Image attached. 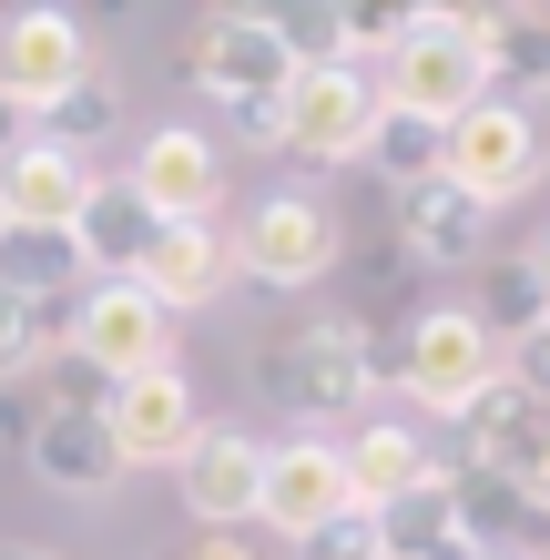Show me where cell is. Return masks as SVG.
Returning <instances> with one entry per match:
<instances>
[{"label":"cell","instance_id":"cell-3","mask_svg":"<svg viewBox=\"0 0 550 560\" xmlns=\"http://www.w3.org/2000/svg\"><path fill=\"white\" fill-rule=\"evenodd\" d=\"M184 82L214 92L224 113L285 103V92H296V51H285L276 11H204V21L184 31Z\"/></svg>","mask_w":550,"mask_h":560},{"label":"cell","instance_id":"cell-11","mask_svg":"<svg viewBox=\"0 0 550 560\" xmlns=\"http://www.w3.org/2000/svg\"><path fill=\"white\" fill-rule=\"evenodd\" d=\"M122 184L143 194L153 224H214V214H224V143L194 133V122H153Z\"/></svg>","mask_w":550,"mask_h":560},{"label":"cell","instance_id":"cell-33","mask_svg":"<svg viewBox=\"0 0 550 560\" xmlns=\"http://www.w3.org/2000/svg\"><path fill=\"white\" fill-rule=\"evenodd\" d=\"M21 143H31V113H21V103H11V92H0V163H11V153H21Z\"/></svg>","mask_w":550,"mask_h":560},{"label":"cell","instance_id":"cell-16","mask_svg":"<svg viewBox=\"0 0 550 560\" xmlns=\"http://www.w3.org/2000/svg\"><path fill=\"white\" fill-rule=\"evenodd\" d=\"M21 469L51 489V500H113L122 489V458H113V439H103V418L92 408H42V428H31V448H21Z\"/></svg>","mask_w":550,"mask_h":560},{"label":"cell","instance_id":"cell-25","mask_svg":"<svg viewBox=\"0 0 550 560\" xmlns=\"http://www.w3.org/2000/svg\"><path fill=\"white\" fill-rule=\"evenodd\" d=\"M479 326H490L500 347H520V337H540V326H550V295H540V276H530V255H500V266H490Z\"/></svg>","mask_w":550,"mask_h":560},{"label":"cell","instance_id":"cell-28","mask_svg":"<svg viewBox=\"0 0 550 560\" xmlns=\"http://www.w3.org/2000/svg\"><path fill=\"white\" fill-rule=\"evenodd\" d=\"M500 377L520 387L530 408H550V326H540V337H520V347H500Z\"/></svg>","mask_w":550,"mask_h":560},{"label":"cell","instance_id":"cell-10","mask_svg":"<svg viewBox=\"0 0 550 560\" xmlns=\"http://www.w3.org/2000/svg\"><path fill=\"white\" fill-rule=\"evenodd\" d=\"M103 439L122 469H184V448L204 439V408H194V377L184 368H153V377H122L103 387Z\"/></svg>","mask_w":550,"mask_h":560},{"label":"cell","instance_id":"cell-29","mask_svg":"<svg viewBox=\"0 0 550 560\" xmlns=\"http://www.w3.org/2000/svg\"><path fill=\"white\" fill-rule=\"evenodd\" d=\"M306 560H377V520L358 510V520H337L327 540H306Z\"/></svg>","mask_w":550,"mask_h":560},{"label":"cell","instance_id":"cell-21","mask_svg":"<svg viewBox=\"0 0 550 560\" xmlns=\"http://www.w3.org/2000/svg\"><path fill=\"white\" fill-rule=\"evenodd\" d=\"M448 489H459V458H429V479H418L408 500L367 510V520H377V560H438L448 540H459V520H448Z\"/></svg>","mask_w":550,"mask_h":560},{"label":"cell","instance_id":"cell-37","mask_svg":"<svg viewBox=\"0 0 550 560\" xmlns=\"http://www.w3.org/2000/svg\"><path fill=\"white\" fill-rule=\"evenodd\" d=\"M540 92H550V72H540Z\"/></svg>","mask_w":550,"mask_h":560},{"label":"cell","instance_id":"cell-27","mask_svg":"<svg viewBox=\"0 0 550 560\" xmlns=\"http://www.w3.org/2000/svg\"><path fill=\"white\" fill-rule=\"evenodd\" d=\"M31 368H51V306L0 285V387H21Z\"/></svg>","mask_w":550,"mask_h":560},{"label":"cell","instance_id":"cell-31","mask_svg":"<svg viewBox=\"0 0 550 560\" xmlns=\"http://www.w3.org/2000/svg\"><path fill=\"white\" fill-rule=\"evenodd\" d=\"M153 560H255V550H245L235 530H184L174 550H153Z\"/></svg>","mask_w":550,"mask_h":560},{"label":"cell","instance_id":"cell-7","mask_svg":"<svg viewBox=\"0 0 550 560\" xmlns=\"http://www.w3.org/2000/svg\"><path fill=\"white\" fill-rule=\"evenodd\" d=\"M255 520L285 540V550H306V540H327L337 520H358V479H347V448L337 439H276L266 448V500H255Z\"/></svg>","mask_w":550,"mask_h":560},{"label":"cell","instance_id":"cell-30","mask_svg":"<svg viewBox=\"0 0 550 560\" xmlns=\"http://www.w3.org/2000/svg\"><path fill=\"white\" fill-rule=\"evenodd\" d=\"M235 122V143H266V153H285V103H245V113H224Z\"/></svg>","mask_w":550,"mask_h":560},{"label":"cell","instance_id":"cell-17","mask_svg":"<svg viewBox=\"0 0 550 560\" xmlns=\"http://www.w3.org/2000/svg\"><path fill=\"white\" fill-rule=\"evenodd\" d=\"M448 520H459V540H469L479 560H550V520L530 510V489L500 479V469H459Z\"/></svg>","mask_w":550,"mask_h":560},{"label":"cell","instance_id":"cell-8","mask_svg":"<svg viewBox=\"0 0 550 560\" xmlns=\"http://www.w3.org/2000/svg\"><path fill=\"white\" fill-rule=\"evenodd\" d=\"M337 266V214L316 205V194H266L245 224H235V276L245 285H276V295H296V285H316Z\"/></svg>","mask_w":550,"mask_h":560},{"label":"cell","instance_id":"cell-4","mask_svg":"<svg viewBox=\"0 0 550 560\" xmlns=\"http://www.w3.org/2000/svg\"><path fill=\"white\" fill-rule=\"evenodd\" d=\"M438 174L459 184L469 205L500 214V205H520V194L550 174V143H540V122L510 103V92H490L479 113H459V122L438 133Z\"/></svg>","mask_w":550,"mask_h":560},{"label":"cell","instance_id":"cell-5","mask_svg":"<svg viewBox=\"0 0 550 560\" xmlns=\"http://www.w3.org/2000/svg\"><path fill=\"white\" fill-rule=\"evenodd\" d=\"M387 377H398L408 398L448 428L479 387L500 377V337L479 326V306H418V316H408V347H398V368H387Z\"/></svg>","mask_w":550,"mask_h":560},{"label":"cell","instance_id":"cell-34","mask_svg":"<svg viewBox=\"0 0 550 560\" xmlns=\"http://www.w3.org/2000/svg\"><path fill=\"white\" fill-rule=\"evenodd\" d=\"M520 489H530V510H540V520H550V458H540V469H530V479H520Z\"/></svg>","mask_w":550,"mask_h":560},{"label":"cell","instance_id":"cell-32","mask_svg":"<svg viewBox=\"0 0 550 560\" xmlns=\"http://www.w3.org/2000/svg\"><path fill=\"white\" fill-rule=\"evenodd\" d=\"M31 428H42V408H31V398H11V387H0V439H11V448H31Z\"/></svg>","mask_w":550,"mask_h":560},{"label":"cell","instance_id":"cell-12","mask_svg":"<svg viewBox=\"0 0 550 560\" xmlns=\"http://www.w3.org/2000/svg\"><path fill=\"white\" fill-rule=\"evenodd\" d=\"M82 72H92V31L72 11H51V0H42V11H11V21H0V92H11L21 113H51Z\"/></svg>","mask_w":550,"mask_h":560},{"label":"cell","instance_id":"cell-26","mask_svg":"<svg viewBox=\"0 0 550 560\" xmlns=\"http://www.w3.org/2000/svg\"><path fill=\"white\" fill-rule=\"evenodd\" d=\"M367 174H387L398 194H418L438 174V122H418V113H377V133H367Z\"/></svg>","mask_w":550,"mask_h":560},{"label":"cell","instance_id":"cell-13","mask_svg":"<svg viewBox=\"0 0 550 560\" xmlns=\"http://www.w3.org/2000/svg\"><path fill=\"white\" fill-rule=\"evenodd\" d=\"M184 520L194 530H245L255 500H266V439H245V428H204V439L184 448Z\"/></svg>","mask_w":550,"mask_h":560},{"label":"cell","instance_id":"cell-18","mask_svg":"<svg viewBox=\"0 0 550 560\" xmlns=\"http://www.w3.org/2000/svg\"><path fill=\"white\" fill-rule=\"evenodd\" d=\"M82 194H92V163L51 153L42 133H31L11 163H0V224H11V235H72Z\"/></svg>","mask_w":550,"mask_h":560},{"label":"cell","instance_id":"cell-19","mask_svg":"<svg viewBox=\"0 0 550 560\" xmlns=\"http://www.w3.org/2000/svg\"><path fill=\"white\" fill-rule=\"evenodd\" d=\"M398 245L418 266H479L490 255V205H469L448 174H429L418 194H398Z\"/></svg>","mask_w":550,"mask_h":560},{"label":"cell","instance_id":"cell-23","mask_svg":"<svg viewBox=\"0 0 550 560\" xmlns=\"http://www.w3.org/2000/svg\"><path fill=\"white\" fill-rule=\"evenodd\" d=\"M31 133H42L51 153H72V163H92V153H103V143L122 133V82L103 72V61H92V72H82L72 92H61L51 113H31Z\"/></svg>","mask_w":550,"mask_h":560},{"label":"cell","instance_id":"cell-14","mask_svg":"<svg viewBox=\"0 0 550 560\" xmlns=\"http://www.w3.org/2000/svg\"><path fill=\"white\" fill-rule=\"evenodd\" d=\"M133 285H143L164 316L214 306V295L235 285V235H224V224H153V245H143Z\"/></svg>","mask_w":550,"mask_h":560},{"label":"cell","instance_id":"cell-22","mask_svg":"<svg viewBox=\"0 0 550 560\" xmlns=\"http://www.w3.org/2000/svg\"><path fill=\"white\" fill-rule=\"evenodd\" d=\"M347 479H358V510L408 500V489L429 479V439H418L408 418H367L358 439H347Z\"/></svg>","mask_w":550,"mask_h":560},{"label":"cell","instance_id":"cell-6","mask_svg":"<svg viewBox=\"0 0 550 560\" xmlns=\"http://www.w3.org/2000/svg\"><path fill=\"white\" fill-rule=\"evenodd\" d=\"M72 357L103 387H122V377H153V368H174V316L153 306V295L133 285V276H103V285H82V306H72Z\"/></svg>","mask_w":550,"mask_h":560},{"label":"cell","instance_id":"cell-38","mask_svg":"<svg viewBox=\"0 0 550 560\" xmlns=\"http://www.w3.org/2000/svg\"><path fill=\"white\" fill-rule=\"evenodd\" d=\"M0 235H11V224H0Z\"/></svg>","mask_w":550,"mask_h":560},{"label":"cell","instance_id":"cell-2","mask_svg":"<svg viewBox=\"0 0 550 560\" xmlns=\"http://www.w3.org/2000/svg\"><path fill=\"white\" fill-rule=\"evenodd\" d=\"M490 51H479V11H408V31H398V51L377 61V103L387 113H418V122H459V113H479L490 103Z\"/></svg>","mask_w":550,"mask_h":560},{"label":"cell","instance_id":"cell-35","mask_svg":"<svg viewBox=\"0 0 550 560\" xmlns=\"http://www.w3.org/2000/svg\"><path fill=\"white\" fill-rule=\"evenodd\" d=\"M530 276H540V295H550V235H540V245H530Z\"/></svg>","mask_w":550,"mask_h":560},{"label":"cell","instance_id":"cell-20","mask_svg":"<svg viewBox=\"0 0 550 560\" xmlns=\"http://www.w3.org/2000/svg\"><path fill=\"white\" fill-rule=\"evenodd\" d=\"M143 245H153L143 194L122 184V174H92L82 214H72V255H82V276H92V285H103V276H133V266H143Z\"/></svg>","mask_w":550,"mask_h":560},{"label":"cell","instance_id":"cell-15","mask_svg":"<svg viewBox=\"0 0 550 560\" xmlns=\"http://www.w3.org/2000/svg\"><path fill=\"white\" fill-rule=\"evenodd\" d=\"M448 439H459V469H500V479H530L550 458V408H530L510 377H490L479 398L448 418Z\"/></svg>","mask_w":550,"mask_h":560},{"label":"cell","instance_id":"cell-24","mask_svg":"<svg viewBox=\"0 0 550 560\" xmlns=\"http://www.w3.org/2000/svg\"><path fill=\"white\" fill-rule=\"evenodd\" d=\"M0 285H11V295H31V306H61V295L82 285L72 235H0Z\"/></svg>","mask_w":550,"mask_h":560},{"label":"cell","instance_id":"cell-9","mask_svg":"<svg viewBox=\"0 0 550 560\" xmlns=\"http://www.w3.org/2000/svg\"><path fill=\"white\" fill-rule=\"evenodd\" d=\"M377 72H358V61H316V72H296V92H285V153L296 163H367V133H377Z\"/></svg>","mask_w":550,"mask_h":560},{"label":"cell","instance_id":"cell-36","mask_svg":"<svg viewBox=\"0 0 550 560\" xmlns=\"http://www.w3.org/2000/svg\"><path fill=\"white\" fill-rule=\"evenodd\" d=\"M0 560H61V550H0Z\"/></svg>","mask_w":550,"mask_h":560},{"label":"cell","instance_id":"cell-1","mask_svg":"<svg viewBox=\"0 0 550 560\" xmlns=\"http://www.w3.org/2000/svg\"><path fill=\"white\" fill-rule=\"evenodd\" d=\"M255 387H266V408L306 418V439L327 418H358L377 398V347L358 316H306V326H276L266 347H255Z\"/></svg>","mask_w":550,"mask_h":560}]
</instances>
